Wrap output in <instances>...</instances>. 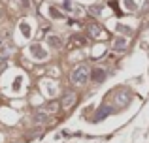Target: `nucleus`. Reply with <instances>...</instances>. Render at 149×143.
Segmentation results:
<instances>
[{
    "label": "nucleus",
    "mask_w": 149,
    "mask_h": 143,
    "mask_svg": "<svg viewBox=\"0 0 149 143\" xmlns=\"http://www.w3.org/2000/svg\"><path fill=\"white\" fill-rule=\"evenodd\" d=\"M125 47H127V40H125V38H117L115 44H113V49H115V51H121V49H125Z\"/></svg>",
    "instance_id": "5"
},
{
    "label": "nucleus",
    "mask_w": 149,
    "mask_h": 143,
    "mask_svg": "<svg viewBox=\"0 0 149 143\" xmlns=\"http://www.w3.org/2000/svg\"><path fill=\"white\" fill-rule=\"evenodd\" d=\"M91 77H93V81L100 83V81L106 79V70H102V68H95V70L91 72Z\"/></svg>",
    "instance_id": "2"
},
{
    "label": "nucleus",
    "mask_w": 149,
    "mask_h": 143,
    "mask_svg": "<svg viewBox=\"0 0 149 143\" xmlns=\"http://www.w3.org/2000/svg\"><path fill=\"white\" fill-rule=\"evenodd\" d=\"M106 113H109V109H108V107H102V109L98 111V113H96V121H100V119L104 117Z\"/></svg>",
    "instance_id": "7"
},
{
    "label": "nucleus",
    "mask_w": 149,
    "mask_h": 143,
    "mask_svg": "<svg viewBox=\"0 0 149 143\" xmlns=\"http://www.w3.org/2000/svg\"><path fill=\"white\" fill-rule=\"evenodd\" d=\"M76 102V94L74 92H68V94H64V98H62V107H72V104Z\"/></svg>",
    "instance_id": "3"
},
{
    "label": "nucleus",
    "mask_w": 149,
    "mask_h": 143,
    "mask_svg": "<svg viewBox=\"0 0 149 143\" xmlns=\"http://www.w3.org/2000/svg\"><path fill=\"white\" fill-rule=\"evenodd\" d=\"M47 119H49V113H47V111H44V109H42V111H38V113L34 115V119H32V121L36 122V124H42V122H45Z\"/></svg>",
    "instance_id": "4"
},
{
    "label": "nucleus",
    "mask_w": 149,
    "mask_h": 143,
    "mask_svg": "<svg viewBox=\"0 0 149 143\" xmlns=\"http://www.w3.org/2000/svg\"><path fill=\"white\" fill-rule=\"evenodd\" d=\"M70 79H72V83L74 85H85L89 79H91V70H89L85 64H81V66H77V68H74L72 73H70Z\"/></svg>",
    "instance_id": "1"
},
{
    "label": "nucleus",
    "mask_w": 149,
    "mask_h": 143,
    "mask_svg": "<svg viewBox=\"0 0 149 143\" xmlns=\"http://www.w3.org/2000/svg\"><path fill=\"white\" fill-rule=\"evenodd\" d=\"M47 41L51 44V47H58V45H61V40H58L57 36H49V38H47Z\"/></svg>",
    "instance_id": "6"
}]
</instances>
